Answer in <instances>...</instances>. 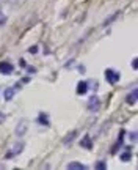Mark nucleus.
<instances>
[{"label":"nucleus","instance_id":"obj_11","mask_svg":"<svg viewBox=\"0 0 138 170\" xmlns=\"http://www.w3.org/2000/svg\"><path fill=\"white\" fill-rule=\"evenodd\" d=\"M77 134H79L77 131H72V132H71V134H69V136L64 139V143H69V142H71V140L74 139V136H77Z\"/></svg>","mask_w":138,"mask_h":170},{"label":"nucleus","instance_id":"obj_12","mask_svg":"<svg viewBox=\"0 0 138 170\" xmlns=\"http://www.w3.org/2000/svg\"><path fill=\"white\" fill-rule=\"evenodd\" d=\"M116 16H118V13H116V14H112V16H110L107 20H105V22H104V27H107V25H110V22H112V20H115L116 19Z\"/></svg>","mask_w":138,"mask_h":170},{"label":"nucleus","instance_id":"obj_15","mask_svg":"<svg viewBox=\"0 0 138 170\" xmlns=\"http://www.w3.org/2000/svg\"><path fill=\"white\" fill-rule=\"evenodd\" d=\"M96 167H98V168H105L107 165H105V164H104V161H100V162H99V164H98V165H96Z\"/></svg>","mask_w":138,"mask_h":170},{"label":"nucleus","instance_id":"obj_6","mask_svg":"<svg viewBox=\"0 0 138 170\" xmlns=\"http://www.w3.org/2000/svg\"><path fill=\"white\" fill-rule=\"evenodd\" d=\"M14 95H16V88H6L5 90V99L6 101H11Z\"/></svg>","mask_w":138,"mask_h":170},{"label":"nucleus","instance_id":"obj_13","mask_svg":"<svg viewBox=\"0 0 138 170\" xmlns=\"http://www.w3.org/2000/svg\"><path fill=\"white\" fill-rule=\"evenodd\" d=\"M82 146H88V148H91V140H89V139L82 140Z\"/></svg>","mask_w":138,"mask_h":170},{"label":"nucleus","instance_id":"obj_4","mask_svg":"<svg viewBox=\"0 0 138 170\" xmlns=\"http://www.w3.org/2000/svg\"><path fill=\"white\" fill-rule=\"evenodd\" d=\"M0 73L2 74H10L13 73V65L8 61H3V63H0Z\"/></svg>","mask_w":138,"mask_h":170},{"label":"nucleus","instance_id":"obj_10","mask_svg":"<svg viewBox=\"0 0 138 170\" xmlns=\"http://www.w3.org/2000/svg\"><path fill=\"white\" fill-rule=\"evenodd\" d=\"M130 158H132V154H130V148H127V153L121 154V159L122 161H130Z\"/></svg>","mask_w":138,"mask_h":170},{"label":"nucleus","instance_id":"obj_9","mask_svg":"<svg viewBox=\"0 0 138 170\" xmlns=\"http://www.w3.org/2000/svg\"><path fill=\"white\" fill-rule=\"evenodd\" d=\"M86 90H88L86 82H80V83H79V88H77V93H79V95H83V93H86Z\"/></svg>","mask_w":138,"mask_h":170},{"label":"nucleus","instance_id":"obj_5","mask_svg":"<svg viewBox=\"0 0 138 170\" xmlns=\"http://www.w3.org/2000/svg\"><path fill=\"white\" fill-rule=\"evenodd\" d=\"M22 148H24V143H22V142H19V143H16L14 146L11 148V151L8 153V158H11V156H16V154H19L20 151H22Z\"/></svg>","mask_w":138,"mask_h":170},{"label":"nucleus","instance_id":"obj_3","mask_svg":"<svg viewBox=\"0 0 138 170\" xmlns=\"http://www.w3.org/2000/svg\"><path fill=\"white\" fill-rule=\"evenodd\" d=\"M27 129H28V126H27V121H25V120H20V121L17 123V126H16V136L22 137L24 134L27 132Z\"/></svg>","mask_w":138,"mask_h":170},{"label":"nucleus","instance_id":"obj_1","mask_svg":"<svg viewBox=\"0 0 138 170\" xmlns=\"http://www.w3.org/2000/svg\"><path fill=\"white\" fill-rule=\"evenodd\" d=\"M100 107V99L98 96H91L88 99V110H91V112H96Z\"/></svg>","mask_w":138,"mask_h":170},{"label":"nucleus","instance_id":"obj_14","mask_svg":"<svg viewBox=\"0 0 138 170\" xmlns=\"http://www.w3.org/2000/svg\"><path fill=\"white\" fill-rule=\"evenodd\" d=\"M5 22H6V16L3 13H0V25H5Z\"/></svg>","mask_w":138,"mask_h":170},{"label":"nucleus","instance_id":"obj_7","mask_svg":"<svg viewBox=\"0 0 138 170\" xmlns=\"http://www.w3.org/2000/svg\"><path fill=\"white\" fill-rule=\"evenodd\" d=\"M136 98H138V91L134 90L132 93L127 96V102H129V104H135V102H136Z\"/></svg>","mask_w":138,"mask_h":170},{"label":"nucleus","instance_id":"obj_8","mask_svg":"<svg viewBox=\"0 0 138 170\" xmlns=\"http://www.w3.org/2000/svg\"><path fill=\"white\" fill-rule=\"evenodd\" d=\"M68 168H71V170H74V168H79V170H86V165L79 164V162H71V164L68 165Z\"/></svg>","mask_w":138,"mask_h":170},{"label":"nucleus","instance_id":"obj_17","mask_svg":"<svg viewBox=\"0 0 138 170\" xmlns=\"http://www.w3.org/2000/svg\"><path fill=\"white\" fill-rule=\"evenodd\" d=\"M130 139L135 140V139H136V134H135V132H132V134H130Z\"/></svg>","mask_w":138,"mask_h":170},{"label":"nucleus","instance_id":"obj_16","mask_svg":"<svg viewBox=\"0 0 138 170\" xmlns=\"http://www.w3.org/2000/svg\"><path fill=\"white\" fill-rule=\"evenodd\" d=\"M3 121H5V115H3L2 112H0V123H3Z\"/></svg>","mask_w":138,"mask_h":170},{"label":"nucleus","instance_id":"obj_2","mask_svg":"<svg viewBox=\"0 0 138 170\" xmlns=\"http://www.w3.org/2000/svg\"><path fill=\"white\" fill-rule=\"evenodd\" d=\"M105 77H107V80L110 83H116L119 80V73L118 71H115V69H107L105 71Z\"/></svg>","mask_w":138,"mask_h":170}]
</instances>
